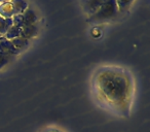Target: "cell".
<instances>
[{"label":"cell","instance_id":"14","mask_svg":"<svg viewBox=\"0 0 150 132\" xmlns=\"http://www.w3.org/2000/svg\"><path fill=\"white\" fill-rule=\"evenodd\" d=\"M11 57L13 56H11V55H7V54H4V53L0 52V69H1L2 67H4L5 65L11 61Z\"/></svg>","mask_w":150,"mask_h":132},{"label":"cell","instance_id":"6","mask_svg":"<svg viewBox=\"0 0 150 132\" xmlns=\"http://www.w3.org/2000/svg\"><path fill=\"white\" fill-rule=\"evenodd\" d=\"M37 32H38V28L36 26V24L29 25V26H24L21 29V36L29 40L31 38H33L34 36L37 35Z\"/></svg>","mask_w":150,"mask_h":132},{"label":"cell","instance_id":"11","mask_svg":"<svg viewBox=\"0 0 150 132\" xmlns=\"http://www.w3.org/2000/svg\"><path fill=\"white\" fill-rule=\"evenodd\" d=\"M11 41L13 42V44L15 46V48L18 49L19 51L27 48L28 44H29V40L26 39V38H24V37H22V36H19V37L13 38V39H11Z\"/></svg>","mask_w":150,"mask_h":132},{"label":"cell","instance_id":"3","mask_svg":"<svg viewBox=\"0 0 150 132\" xmlns=\"http://www.w3.org/2000/svg\"><path fill=\"white\" fill-rule=\"evenodd\" d=\"M106 0H82V9L90 17L95 14Z\"/></svg>","mask_w":150,"mask_h":132},{"label":"cell","instance_id":"4","mask_svg":"<svg viewBox=\"0 0 150 132\" xmlns=\"http://www.w3.org/2000/svg\"><path fill=\"white\" fill-rule=\"evenodd\" d=\"M0 52L11 55V56H16L19 54L20 51L15 48L11 40L6 39L4 36H2V37H0Z\"/></svg>","mask_w":150,"mask_h":132},{"label":"cell","instance_id":"12","mask_svg":"<svg viewBox=\"0 0 150 132\" xmlns=\"http://www.w3.org/2000/svg\"><path fill=\"white\" fill-rule=\"evenodd\" d=\"M21 29H22V28L13 25L8 29V31L5 33L4 37L6 38V39H8V40H11V39H13V38H16V37H19V36H21Z\"/></svg>","mask_w":150,"mask_h":132},{"label":"cell","instance_id":"15","mask_svg":"<svg viewBox=\"0 0 150 132\" xmlns=\"http://www.w3.org/2000/svg\"><path fill=\"white\" fill-rule=\"evenodd\" d=\"M13 24L17 27L23 28L24 27V21H23V16L22 14H19V15H15L13 18Z\"/></svg>","mask_w":150,"mask_h":132},{"label":"cell","instance_id":"9","mask_svg":"<svg viewBox=\"0 0 150 132\" xmlns=\"http://www.w3.org/2000/svg\"><path fill=\"white\" fill-rule=\"evenodd\" d=\"M11 3H13V9H15L16 15L23 14L24 11L28 9V4L25 0H13Z\"/></svg>","mask_w":150,"mask_h":132},{"label":"cell","instance_id":"1","mask_svg":"<svg viewBox=\"0 0 150 132\" xmlns=\"http://www.w3.org/2000/svg\"><path fill=\"white\" fill-rule=\"evenodd\" d=\"M93 91L103 109L121 119L131 117L134 104V80L116 66H104L93 78Z\"/></svg>","mask_w":150,"mask_h":132},{"label":"cell","instance_id":"16","mask_svg":"<svg viewBox=\"0 0 150 132\" xmlns=\"http://www.w3.org/2000/svg\"><path fill=\"white\" fill-rule=\"evenodd\" d=\"M9 0H0V2L1 3H4V2H8Z\"/></svg>","mask_w":150,"mask_h":132},{"label":"cell","instance_id":"10","mask_svg":"<svg viewBox=\"0 0 150 132\" xmlns=\"http://www.w3.org/2000/svg\"><path fill=\"white\" fill-rule=\"evenodd\" d=\"M13 19H4V18L0 17V35L4 36L5 33L8 31L9 28L13 26Z\"/></svg>","mask_w":150,"mask_h":132},{"label":"cell","instance_id":"8","mask_svg":"<svg viewBox=\"0 0 150 132\" xmlns=\"http://www.w3.org/2000/svg\"><path fill=\"white\" fill-rule=\"evenodd\" d=\"M38 132H70L64 128L63 126L58 125V124H47V125L43 126Z\"/></svg>","mask_w":150,"mask_h":132},{"label":"cell","instance_id":"13","mask_svg":"<svg viewBox=\"0 0 150 132\" xmlns=\"http://www.w3.org/2000/svg\"><path fill=\"white\" fill-rule=\"evenodd\" d=\"M133 1L134 0H115V2H116V4H117V7H118V11H121V13L125 11Z\"/></svg>","mask_w":150,"mask_h":132},{"label":"cell","instance_id":"17","mask_svg":"<svg viewBox=\"0 0 150 132\" xmlns=\"http://www.w3.org/2000/svg\"><path fill=\"white\" fill-rule=\"evenodd\" d=\"M0 37H2V36H1V35H0Z\"/></svg>","mask_w":150,"mask_h":132},{"label":"cell","instance_id":"7","mask_svg":"<svg viewBox=\"0 0 150 132\" xmlns=\"http://www.w3.org/2000/svg\"><path fill=\"white\" fill-rule=\"evenodd\" d=\"M23 21H24V26H29V25H34L37 22V16L34 13L32 9H27L23 14Z\"/></svg>","mask_w":150,"mask_h":132},{"label":"cell","instance_id":"2","mask_svg":"<svg viewBox=\"0 0 150 132\" xmlns=\"http://www.w3.org/2000/svg\"><path fill=\"white\" fill-rule=\"evenodd\" d=\"M118 13L115 0H106L96 13L88 17V21L91 23H104L117 17Z\"/></svg>","mask_w":150,"mask_h":132},{"label":"cell","instance_id":"5","mask_svg":"<svg viewBox=\"0 0 150 132\" xmlns=\"http://www.w3.org/2000/svg\"><path fill=\"white\" fill-rule=\"evenodd\" d=\"M16 15L15 9H13V3L11 2H4L0 5V17L4 19H11Z\"/></svg>","mask_w":150,"mask_h":132}]
</instances>
